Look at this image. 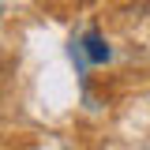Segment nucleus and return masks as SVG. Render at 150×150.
Returning <instances> with one entry per match:
<instances>
[{"label":"nucleus","mask_w":150,"mask_h":150,"mask_svg":"<svg viewBox=\"0 0 150 150\" xmlns=\"http://www.w3.org/2000/svg\"><path fill=\"white\" fill-rule=\"evenodd\" d=\"M83 56L90 60V64H105L109 60V45H105V38L90 30V34H83Z\"/></svg>","instance_id":"f257e3e1"}]
</instances>
